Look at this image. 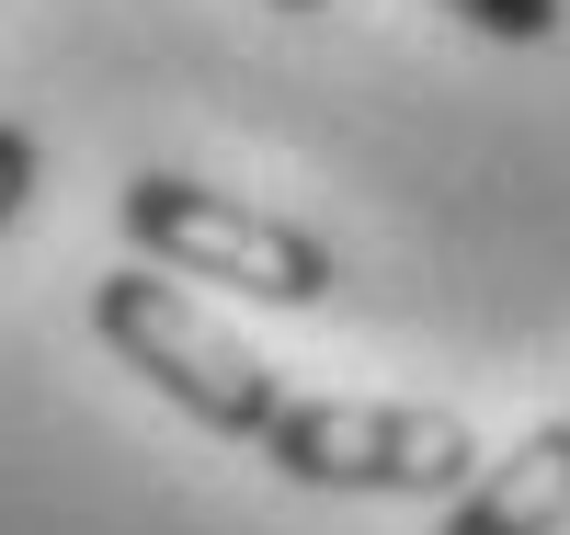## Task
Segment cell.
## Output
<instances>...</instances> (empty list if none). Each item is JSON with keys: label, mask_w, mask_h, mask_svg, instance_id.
I'll return each instance as SVG.
<instances>
[{"label": "cell", "mask_w": 570, "mask_h": 535, "mask_svg": "<svg viewBox=\"0 0 570 535\" xmlns=\"http://www.w3.org/2000/svg\"><path fill=\"white\" fill-rule=\"evenodd\" d=\"M35 182H46V149H35V126H0V239H12V217L35 206Z\"/></svg>", "instance_id": "obj_6"}, {"label": "cell", "mask_w": 570, "mask_h": 535, "mask_svg": "<svg viewBox=\"0 0 570 535\" xmlns=\"http://www.w3.org/2000/svg\"><path fill=\"white\" fill-rule=\"evenodd\" d=\"M91 330L115 343L126 376H149L183 422H206V433H217V445H263L274 410H285L274 365L240 343V330H217V319L183 297L160 262H115L104 285H91Z\"/></svg>", "instance_id": "obj_1"}, {"label": "cell", "mask_w": 570, "mask_h": 535, "mask_svg": "<svg viewBox=\"0 0 570 535\" xmlns=\"http://www.w3.org/2000/svg\"><path fill=\"white\" fill-rule=\"evenodd\" d=\"M115 228L137 262H160L183 285H240L252 308H320L331 297V239L274 217V206H240L217 182H183V171H137L115 194Z\"/></svg>", "instance_id": "obj_2"}, {"label": "cell", "mask_w": 570, "mask_h": 535, "mask_svg": "<svg viewBox=\"0 0 570 535\" xmlns=\"http://www.w3.org/2000/svg\"><path fill=\"white\" fill-rule=\"evenodd\" d=\"M274 478L297 491H354V502H456L480 478V433L422 399H285L263 433Z\"/></svg>", "instance_id": "obj_3"}, {"label": "cell", "mask_w": 570, "mask_h": 535, "mask_svg": "<svg viewBox=\"0 0 570 535\" xmlns=\"http://www.w3.org/2000/svg\"><path fill=\"white\" fill-rule=\"evenodd\" d=\"M422 12H456L468 34H491V46H548L570 12L559 0H422Z\"/></svg>", "instance_id": "obj_5"}, {"label": "cell", "mask_w": 570, "mask_h": 535, "mask_svg": "<svg viewBox=\"0 0 570 535\" xmlns=\"http://www.w3.org/2000/svg\"><path fill=\"white\" fill-rule=\"evenodd\" d=\"M445 535H570V422H537L513 456H480V478L445 502Z\"/></svg>", "instance_id": "obj_4"}, {"label": "cell", "mask_w": 570, "mask_h": 535, "mask_svg": "<svg viewBox=\"0 0 570 535\" xmlns=\"http://www.w3.org/2000/svg\"><path fill=\"white\" fill-rule=\"evenodd\" d=\"M274 12H331V0H274Z\"/></svg>", "instance_id": "obj_7"}]
</instances>
